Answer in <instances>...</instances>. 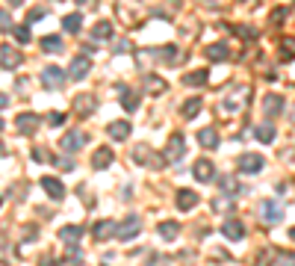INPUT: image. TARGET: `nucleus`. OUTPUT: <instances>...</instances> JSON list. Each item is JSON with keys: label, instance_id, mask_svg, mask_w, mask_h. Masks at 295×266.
<instances>
[{"label": "nucleus", "instance_id": "48", "mask_svg": "<svg viewBox=\"0 0 295 266\" xmlns=\"http://www.w3.org/2000/svg\"><path fill=\"white\" fill-rule=\"evenodd\" d=\"M293 124H295V110H293Z\"/></svg>", "mask_w": 295, "mask_h": 266}, {"label": "nucleus", "instance_id": "36", "mask_svg": "<svg viewBox=\"0 0 295 266\" xmlns=\"http://www.w3.org/2000/svg\"><path fill=\"white\" fill-rule=\"evenodd\" d=\"M12 30H15V38H18L21 44H27V42L33 38V36H30V30H27V24H15Z\"/></svg>", "mask_w": 295, "mask_h": 266}, {"label": "nucleus", "instance_id": "6", "mask_svg": "<svg viewBox=\"0 0 295 266\" xmlns=\"http://www.w3.org/2000/svg\"><path fill=\"white\" fill-rule=\"evenodd\" d=\"M260 213H263V222H266V225H278V222L284 219V207H281V201H272V198H266L260 204Z\"/></svg>", "mask_w": 295, "mask_h": 266}, {"label": "nucleus", "instance_id": "9", "mask_svg": "<svg viewBox=\"0 0 295 266\" xmlns=\"http://www.w3.org/2000/svg\"><path fill=\"white\" fill-rule=\"evenodd\" d=\"M222 236L225 240H242L245 236V225H242V219H236V216H230V219H225L222 222Z\"/></svg>", "mask_w": 295, "mask_h": 266}, {"label": "nucleus", "instance_id": "7", "mask_svg": "<svg viewBox=\"0 0 295 266\" xmlns=\"http://www.w3.org/2000/svg\"><path fill=\"white\" fill-rule=\"evenodd\" d=\"M89 71H92V60L86 56V54H80V56H74V62L68 68V80H83V77H89Z\"/></svg>", "mask_w": 295, "mask_h": 266}, {"label": "nucleus", "instance_id": "11", "mask_svg": "<svg viewBox=\"0 0 295 266\" xmlns=\"http://www.w3.org/2000/svg\"><path fill=\"white\" fill-rule=\"evenodd\" d=\"M38 116L35 112H21L18 118H15V130L18 133H24V136H30V133H35V128H38Z\"/></svg>", "mask_w": 295, "mask_h": 266}, {"label": "nucleus", "instance_id": "43", "mask_svg": "<svg viewBox=\"0 0 295 266\" xmlns=\"http://www.w3.org/2000/svg\"><path fill=\"white\" fill-rule=\"evenodd\" d=\"M68 264H71V266H80V264H83V254H80L77 248H71V252H68Z\"/></svg>", "mask_w": 295, "mask_h": 266}, {"label": "nucleus", "instance_id": "23", "mask_svg": "<svg viewBox=\"0 0 295 266\" xmlns=\"http://www.w3.org/2000/svg\"><path fill=\"white\" fill-rule=\"evenodd\" d=\"M219 186H222V192H228V196H239V192H245V190H242V184L236 180V174H222V178H219Z\"/></svg>", "mask_w": 295, "mask_h": 266}, {"label": "nucleus", "instance_id": "24", "mask_svg": "<svg viewBox=\"0 0 295 266\" xmlns=\"http://www.w3.org/2000/svg\"><path fill=\"white\" fill-rule=\"evenodd\" d=\"M254 136L260 139L263 145H272V142H275V136H278V130H275V124H272V122H263V124L254 128Z\"/></svg>", "mask_w": 295, "mask_h": 266}, {"label": "nucleus", "instance_id": "16", "mask_svg": "<svg viewBox=\"0 0 295 266\" xmlns=\"http://www.w3.org/2000/svg\"><path fill=\"white\" fill-rule=\"evenodd\" d=\"M198 145L207 148V151L219 148V130H216V128H201V130H198Z\"/></svg>", "mask_w": 295, "mask_h": 266}, {"label": "nucleus", "instance_id": "19", "mask_svg": "<svg viewBox=\"0 0 295 266\" xmlns=\"http://www.w3.org/2000/svg\"><path fill=\"white\" fill-rule=\"evenodd\" d=\"M112 160H115V154H112V148H106V145H103V148H98V151H95V154H92V168H106V166H112Z\"/></svg>", "mask_w": 295, "mask_h": 266}, {"label": "nucleus", "instance_id": "34", "mask_svg": "<svg viewBox=\"0 0 295 266\" xmlns=\"http://www.w3.org/2000/svg\"><path fill=\"white\" fill-rule=\"evenodd\" d=\"M295 56V38H281V60H293Z\"/></svg>", "mask_w": 295, "mask_h": 266}, {"label": "nucleus", "instance_id": "28", "mask_svg": "<svg viewBox=\"0 0 295 266\" xmlns=\"http://www.w3.org/2000/svg\"><path fill=\"white\" fill-rule=\"evenodd\" d=\"M207 80H210V71H207V68L183 74V83H186V86H207Z\"/></svg>", "mask_w": 295, "mask_h": 266}, {"label": "nucleus", "instance_id": "21", "mask_svg": "<svg viewBox=\"0 0 295 266\" xmlns=\"http://www.w3.org/2000/svg\"><path fill=\"white\" fill-rule=\"evenodd\" d=\"M174 204H177V210H192L198 204V192H192V190H177Z\"/></svg>", "mask_w": 295, "mask_h": 266}, {"label": "nucleus", "instance_id": "38", "mask_svg": "<svg viewBox=\"0 0 295 266\" xmlns=\"http://www.w3.org/2000/svg\"><path fill=\"white\" fill-rule=\"evenodd\" d=\"M12 27H15V24H12V15L0 9V33H6V30H12Z\"/></svg>", "mask_w": 295, "mask_h": 266}, {"label": "nucleus", "instance_id": "37", "mask_svg": "<svg viewBox=\"0 0 295 266\" xmlns=\"http://www.w3.org/2000/svg\"><path fill=\"white\" fill-rule=\"evenodd\" d=\"M65 112H47V124L50 128H59V124H65Z\"/></svg>", "mask_w": 295, "mask_h": 266}, {"label": "nucleus", "instance_id": "40", "mask_svg": "<svg viewBox=\"0 0 295 266\" xmlns=\"http://www.w3.org/2000/svg\"><path fill=\"white\" fill-rule=\"evenodd\" d=\"M275 258L281 260V266H295V254H287V252H278Z\"/></svg>", "mask_w": 295, "mask_h": 266}, {"label": "nucleus", "instance_id": "30", "mask_svg": "<svg viewBox=\"0 0 295 266\" xmlns=\"http://www.w3.org/2000/svg\"><path fill=\"white\" fill-rule=\"evenodd\" d=\"M62 27H65V33L77 36V33H80V27H83V15H80V12H71V15H65V18H62Z\"/></svg>", "mask_w": 295, "mask_h": 266}, {"label": "nucleus", "instance_id": "17", "mask_svg": "<svg viewBox=\"0 0 295 266\" xmlns=\"http://www.w3.org/2000/svg\"><path fill=\"white\" fill-rule=\"evenodd\" d=\"M204 54H207V60H210V62H225V60H230V48L225 44V42H216V44H210Z\"/></svg>", "mask_w": 295, "mask_h": 266}, {"label": "nucleus", "instance_id": "4", "mask_svg": "<svg viewBox=\"0 0 295 266\" xmlns=\"http://www.w3.org/2000/svg\"><path fill=\"white\" fill-rule=\"evenodd\" d=\"M139 231H142V219H139V216H127L124 222H118V225H115V240L130 242Z\"/></svg>", "mask_w": 295, "mask_h": 266}, {"label": "nucleus", "instance_id": "32", "mask_svg": "<svg viewBox=\"0 0 295 266\" xmlns=\"http://www.w3.org/2000/svg\"><path fill=\"white\" fill-rule=\"evenodd\" d=\"M92 36L100 38V42H103V38H112V24H109V21H98V24L92 27Z\"/></svg>", "mask_w": 295, "mask_h": 266}, {"label": "nucleus", "instance_id": "46", "mask_svg": "<svg viewBox=\"0 0 295 266\" xmlns=\"http://www.w3.org/2000/svg\"><path fill=\"white\" fill-rule=\"evenodd\" d=\"M6 104H9V98H6V95H0V110H3Z\"/></svg>", "mask_w": 295, "mask_h": 266}, {"label": "nucleus", "instance_id": "1", "mask_svg": "<svg viewBox=\"0 0 295 266\" xmlns=\"http://www.w3.org/2000/svg\"><path fill=\"white\" fill-rule=\"evenodd\" d=\"M133 163L148 166V168H163L165 166V157H163V154H154L148 145H136V148H133Z\"/></svg>", "mask_w": 295, "mask_h": 266}, {"label": "nucleus", "instance_id": "27", "mask_svg": "<svg viewBox=\"0 0 295 266\" xmlns=\"http://www.w3.org/2000/svg\"><path fill=\"white\" fill-rule=\"evenodd\" d=\"M142 83H145V89H148V92H154V95H163L165 89H168V83H165L163 77H157V74H145V80H142Z\"/></svg>", "mask_w": 295, "mask_h": 266}, {"label": "nucleus", "instance_id": "15", "mask_svg": "<svg viewBox=\"0 0 295 266\" xmlns=\"http://www.w3.org/2000/svg\"><path fill=\"white\" fill-rule=\"evenodd\" d=\"M192 174H195L201 184H210V180L216 178V166H213L210 160H198L195 166H192Z\"/></svg>", "mask_w": 295, "mask_h": 266}, {"label": "nucleus", "instance_id": "20", "mask_svg": "<svg viewBox=\"0 0 295 266\" xmlns=\"http://www.w3.org/2000/svg\"><path fill=\"white\" fill-rule=\"evenodd\" d=\"M92 236L95 240H109V236H115V222L112 219H100V222H95V228H92Z\"/></svg>", "mask_w": 295, "mask_h": 266}, {"label": "nucleus", "instance_id": "35", "mask_svg": "<svg viewBox=\"0 0 295 266\" xmlns=\"http://www.w3.org/2000/svg\"><path fill=\"white\" fill-rule=\"evenodd\" d=\"M230 30H233L236 36H242V38H257V36H260L257 30H254V27H245V24H233Z\"/></svg>", "mask_w": 295, "mask_h": 266}, {"label": "nucleus", "instance_id": "8", "mask_svg": "<svg viewBox=\"0 0 295 266\" xmlns=\"http://www.w3.org/2000/svg\"><path fill=\"white\" fill-rule=\"evenodd\" d=\"M263 166H266V160H263L260 154H242L239 157V172L242 174H260Z\"/></svg>", "mask_w": 295, "mask_h": 266}, {"label": "nucleus", "instance_id": "25", "mask_svg": "<svg viewBox=\"0 0 295 266\" xmlns=\"http://www.w3.org/2000/svg\"><path fill=\"white\" fill-rule=\"evenodd\" d=\"M157 56H160V60H165L168 66H177V62H183V60H186V54H177V48H174V44H165V48H160V50H157Z\"/></svg>", "mask_w": 295, "mask_h": 266}, {"label": "nucleus", "instance_id": "5", "mask_svg": "<svg viewBox=\"0 0 295 266\" xmlns=\"http://www.w3.org/2000/svg\"><path fill=\"white\" fill-rule=\"evenodd\" d=\"M86 142H89V136H86L83 130H68L65 136L59 139V148H62L65 154H74V151H80Z\"/></svg>", "mask_w": 295, "mask_h": 266}, {"label": "nucleus", "instance_id": "29", "mask_svg": "<svg viewBox=\"0 0 295 266\" xmlns=\"http://www.w3.org/2000/svg\"><path fill=\"white\" fill-rule=\"evenodd\" d=\"M38 48H41L44 54H59V50H62V36H44V38L38 42Z\"/></svg>", "mask_w": 295, "mask_h": 266}, {"label": "nucleus", "instance_id": "47", "mask_svg": "<svg viewBox=\"0 0 295 266\" xmlns=\"http://www.w3.org/2000/svg\"><path fill=\"white\" fill-rule=\"evenodd\" d=\"M290 240H295V228H293V231H290Z\"/></svg>", "mask_w": 295, "mask_h": 266}, {"label": "nucleus", "instance_id": "42", "mask_svg": "<svg viewBox=\"0 0 295 266\" xmlns=\"http://www.w3.org/2000/svg\"><path fill=\"white\" fill-rule=\"evenodd\" d=\"M287 12H290L287 6H281V9H275V12H272V24H281V21L287 18Z\"/></svg>", "mask_w": 295, "mask_h": 266}, {"label": "nucleus", "instance_id": "39", "mask_svg": "<svg viewBox=\"0 0 295 266\" xmlns=\"http://www.w3.org/2000/svg\"><path fill=\"white\" fill-rule=\"evenodd\" d=\"M44 15H47V9H30V12H27V24H33V21H41Z\"/></svg>", "mask_w": 295, "mask_h": 266}, {"label": "nucleus", "instance_id": "45", "mask_svg": "<svg viewBox=\"0 0 295 266\" xmlns=\"http://www.w3.org/2000/svg\"><path fill=\"white\" fill-rule=\"evenodd\" d=\"M6 154H9V148H6V145L0 142V157H6Z\"/></svg>", "mask_w": 295, "mask_h": 266}, {"label": "nucleus", "instance_id": "13", "mask_svg": "<svg viewBox=\"0 0 295 266\" xmlns=\"http://www.w3.org/2000/svg\"><path fill=\"white\" fill-rule=\"evenodd\" d=\"M95 110H98L95 95H77V98H74V112H77V116H92Z\"/></svg>", "mask_w": 295, "mask_h": 266}, {"label": "nucleus", "instance_id": "18", "mask_svg": "<svg viewBox=\"0 0 295 266\" xmlns=\"http://www.w3.org/2000/svg\"><path fill=\"white\" fill-rule=\"evenodd\" d=\"M133 130L130 122H109L106 124V133H109V139H115V142H121V139H127Z\"/></svg>", "mask_w": 295, "mask_h": 266}, {"label": "nucleus", "instance_id": "14", "mask_svg": "<svg viewBox=\"0 0 295 266\" xmlns=\"http://www.w3.org/2000/svg\"><path fill=\"white\" fill-rule=\"evenodd\" d=\"M59 240L65 242L68 248H77V242L83 240V228L80 225H65V228H59Z\"/></svg>", "mask_w": 295, "mask_h": 266}, {"label": "nucleus", "instance_id": "3", "mask_svg": "<svg viewBox=\"0 0 295 266\" xmlns=\"http://www.w3.org/2000/svg\"><path fill=\"white\" fill-rule=\"evenodd\" d=\"M183 154H186V139H183V133H171L168 148H165V154H163L165 163H180Z\"/></svg>", "mask_w": 295, "mask_h": 266}, {"label": "nucleus", "instance_id": "2", "mask_svg": "<svg viewBox=\"0 0 295 266\" xmlns=\"http://www.w3.org/2000/svg\"><path fill=\"white\" fill-rule=\"evenodd\" d=\"M65 80H68V74L59 66H47L44 71H41V86H44V89H50V92L62 89V86H65Z\"/></svg>", "mask_w": 295, "mask_h": 266}, {"label": "nucleus", "instance_id": "31", "mask_svg": "<svg viewBox=\"0 0 295 266\" xmlns=\"http://www.w3.org/2000/svg\"><path fill=\"white\" fill-rule=\"evenodd\" d=\"M201 106H204V100L201 98H189L183 106H180V112H183V118H195L198 112H201Z\"/></svg>", "mask_w": 295, "mask_h": 266}, {"label": "nucleus", "instance_id": "49", "mask_svg": "<svg viewBox=\"0 0 295 266\" xmlns=\"http://www.w3.org/2000/svg\"><path fill=\"white\" fill-rule=\"evenodd\" d=\"M0 130H3V118H0Z\"/></svg>", "mask_w": 295, "mask_h": 266}, {"label": "nucleus", "instance_id": "41", "mask_svg": "<svg viewBox=\"0 0 295 266\" xmlns=\"http://www.w3.org/2000/svg\"><path fill=\"white\" fill-rule=\"evenodd\" d=\"M56 166L62 168V172H74V160L71 157H56Z\"/></svg>", "mask_w": 295, "mask_h": 266}, {"label": "nucleus", "instance_id": "22", "mask_svg": "<svg viewBox=\"0 0 295 266\" xmlns=\"http://www.w3.org/2000/svg\"><path fill=\"white\" fill-rule=\"evenodd\" d=\"M263 112L266 116H281L284 112V95H266V100H263Z\"/></svg>", "mask_w": 295, "mask_h": 266}, {"label": "nucleus", "instance_id": "12", "mask_svg": "<svg viewBox=\"0 0 295 266\" xmlns=\"http://www.w3.org/2000/svg\"><path fill=\"white\" fill-rule=\"evenodd\" d=\"M38 184H41V190H44V192H47V196H50L53 201H62V196H65V186H62V180H56V178L44 174V178H41Z\"/></svg>", "mask_w": 295, "mask_h": 266}, {"label": "nucleus", "instance_id": "26", "mask_svg": "<svg viewBox=\"0 0 295 266\" xmlns=\"http://www.w3.org/2000/svg\"><path fill=\"white\" fill-rule=\"evenodd\" d=\"M157 231H160V236H163V240L174 242V240H177V234H180V225H177L174 219H165V222H160V225H157Z\"/></svg>", "mask_w": 295, "mask_h": 266}, {"label": "nucleus", "instance_id": "44", "mask_svg": "<svg viewBox=\"0 0 295 266\" xmlns=\"http://www.w3.org/2000/svg\"><path fill=\"white\" fill-rule=\"evenodd\" d=\"M30 157H33L35 163H41V160H47V151H44V148H33V154H30Z\"/></svg>", "mask_w": 295, "mask_h": 266}, {"label": "nucleus", "instance_id": "33", "mask_svg": "<svg viewBox=\"0 0 295 266\" xmlns=\"http://www.w3.org/2000/svg\"><path fill=\"white\" fill-rule=\"evenodd\" d=\"M121 106H124L127 112H136V110H139V95L124 89V92H121Z\"/></svg>", "mask_w": 295, "mask_h": 266}, {"label": "nucleus", "instance_id": "10", "mask_svg": "<svg viewBox=\"0 0 295 266\" xmlns=\"http://www.w3.org/2000/svg\"><path fill=\"white\" fill-rule=\"evenodd\" d=\"M24 62V56H21V50H15V48H9V44H3L0 48V66L6 68V71H12V68H18Z\"/></svg>", "mask_w": 295, "mask_h": 266}]
</instances>
